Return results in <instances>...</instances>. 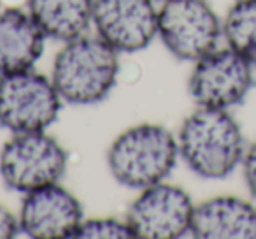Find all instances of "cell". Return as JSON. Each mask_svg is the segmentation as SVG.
I'll list each match as a JSON object with an SVG mask.
<instances>
[{"label":"cell","mask_w":256,"mask_h":239,"mask_svg":"<svg viewBox=\"0 0 256 239\" xmlns=\"http://www.w3.org/2000/svg\"><path fill=\"white\" fill-rule=\"evenodd\" d=\"M118 51L98 36H81L65 43L53 64V83L62 100L92 106L107 99L118 81Z\"/></svg>","instance_id":"cell-2"},{"label":"cell","mask_w":256,"mask_h":239,"mask_svg":"<svg viewBox=\"0 0 256 239\" xmlns=\"http://www.w3.org/2000/svg\"><path fill=\"white\" fill-rule=\"evenodd\" d=\"M158 2H165V0H158Z\"/></svg>","instance_id":"cell-18"},{"label":"cell","mask_w":256,"mask_h":239,"mask_svg":"<svg viewBox=\"0 0 256 239\" xmlns=\"http://www.w3.org/2000/svg\"><path fill=\"white\" fill-rule=\"evenodd\" d=\"M74 239H137L130 223L120 218H88L76 228Z\"/></svg>","instance_id":"cell-15"},{"label":"cell","mask_w":256,"mask_h":239,"mask_svg":"<svg viewBox=\"0 0 256 239\" xmlns=\"http://www.w3.org/2000/svg\"><path fill=\"white\" fill-rule=\"evenodd\" d=\"M195 204L181 186L158 183L140 190L126 221L140 239H176L190 234Z\"/></svg>","instance_id":"cell-8"},{"label":"cell","mask_w":256,"mask_h":239,"mask_svg":"<svg viewBox=\"0 0 256 239\" xmlns=\"http://www.w3.org/2000/svg\"><path fill=\"white\" fill-rule=\"evenodd\" d=\"M178 158V137L156 123L130 127L114 139L107 151L110 174L120 185L132 190H144L165 181Z\"/></svg>","instance_id":"cell-3"},{"label":"cell","mask_w":256,"mask_h":239,"mask_svg":"<svg viewBox=\"0 0 256 239\" xmlns=\"http://www.w3.org/2000/svg\"><path fill=\"white\" fill-rule=\"evenodd\" d=\"M46 36L28 11H0V76L30 71L44 53Z\"/></svg>","instance_id":"cell-12"},{"label":"cell","mask_w":256,"mask_h":239,"mask_svg":"<svg viewBox=\"0 0 256 239\" xmlns=\"http://www.w3.org/2000/svg\"><path fill=\"white\" fill-rule=\"evenodd\" d=\"M67 162V151L46 130L12 134L0 151V176L8 188L28 193L60 181Z\"/></svg>","instance_id":"cell-4"},{"label":"cell","mask_w":256,"mask_h":239,"mask_svg":"<svg viewBox=\"0 0 256 239\" xmlns=\"http://www.w3.org/2000/svg\"><path fill=\"white\" fill-rule=\"evenodd\" d=\"M158 36L179 60L196 62L218 48L223 23L207 0H165L158 9Z\"/></svg>","instance_id":"cell-6"},{"label":"cell","mask_w":256,"mask_h":239,"mask_svg":"<svg viewBox=\"0 0 256 239\" xmlns=\"http://www.w3.org/2000/svg\"><path fill=\"white\" fill-rule=\"evenodd\" d=\"M62 97L53 79L30 71L0 76V125L12 134L40 132L56 122Z\"/></svg>","instance_id":"cell-5"},{"label":"cell","mask_w":256,"mask_h":239,"mask_svg":"<svg viewBox=\"0 0 256 239\" xmlns=\"http://www.w3.org/2000/svg\"><path fill=\"white\" fill-rule=\"evenodd\" d=\"M84 211L78 197L58 183L25 193L20 228L34 239L72 237Z\"/></svg>","instance_id":"cell-10"},{"label":"cell","mask_w":256,"mask_h":239,"mask_svg":"<svg viewBox=\"0 0 256 239\" xmlns=\"http://www.w3.org/2000/svg\"><path fill=\"white\" fill-rule=\"evenodd\" d=\"M92 22L118 53H137L158 36L154 0H93Z\"/></svg>","instance_id":"cell-9"},{"label":"cell","mask_w":256,"mask_h":239,"mask_svg":"<svg viewBox=\"0 0 256 239\" xmlns=\"http://www.w3.org/2000/svg\"><path fill=\"white\" fill-rule=\"evenodd\" d=\"M20 228V220L8 209L6 206L0 204V239H11L16 237Z\"/></svg>","instance_id":"cell-17"},{"label":"cell","mask_w":256,"mask_h":239,"mask_svg":"<svg viewBox=\"0 0 256 239\" xmlns=\"http://www.w3.org/2000/svg\"><path fill=\"white\" fill-rule=\"evenodd\" d=\"M223 36L232 50L256 65V0H237L223 22Z\"/></svg>","instance_id":"cell-14"},{"label":"cell","mask_w":256,"mask_h":239,"mask_svg":"<svg viewBox=\"0 0 256 239\" xmlns=\"http://www.w3.org/2000/svg\"><path fill=\"white\" fill-rule=\"evenodd\" d=\"M178 144L184 164L206 179L230 176L246 155L240 125L226 109L193 111L182 122Z\"/></svg>","instance_id":"cell-1"},{"label":"cell","mask_w":256,"mask_h":239,"mask_svg":"<svg viewBox=\"0 0 256 239\" xmlns=\"http://www.w3.org/2000/svg\"><path fill=\"white\" fill-rule=\"evenodd\" d=\"M244 179L248 185L249 193L252 195V199L256 200V141L249 146V150L244 155Z\"/></svg>","instance_id":"cell-16"},{"label":"cell","mask_w":256,"mask_h":239,"mask_svg":"<svg viewBox=\"0 0 256 239\" xmlns=\"http://www.w3.org/2000/svg\"><path fill=\"white\" fill-rule=\"evenodd\" d=\"M252 64L235 50L216 48L195 62L188 90L198 107L230 109L244 102L252 88Z\"/></svg>","instance_id":"cell-7"},{"label":"cell","mask_w":256,"mask_h":239,"mask_svg":"<svg viewBox=\"0 0 256 239\" xmlns=\"http://www.w3.org/2000/svg\"><path fill=\"white\" fill-rule=\"evenodd\" d=\"M26 11L44 36L64 43L84 36L93 23V0H26Z\"/></svg>","instance_id":"cell-13"},{"label":"cell","mask_w":256,"mask_h":239,"mask_svg":"<svg viewBox=\"0 0 256 239\" xmlns=\"http://www.w3.org/2000/svg\"><path fill=\"white\" fill-rule=\"evenodd\" d=\"M190 234L198 239H256V207L221 195L195 206Z\"/></svg>","instance_id":"cell-11"}]
</instances>
